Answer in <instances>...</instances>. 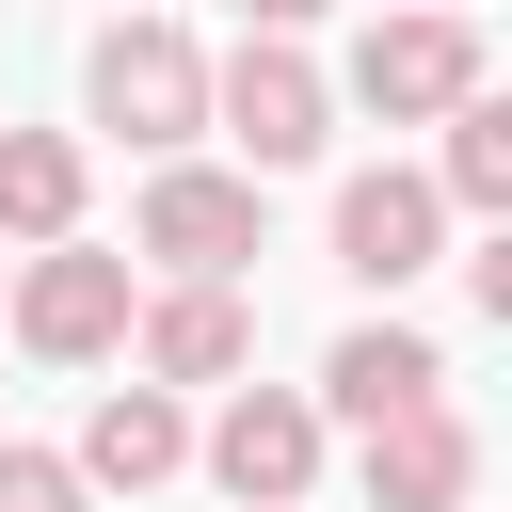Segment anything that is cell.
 Masks as SVG:
<instances>
[{"label": "cell", "instance_id": "cell-1", "mask_svg": "<svg viewBox=\"0 0 512 512\" xmlns=\"http://www.w3.org/2000/svg\"><path fill=\"white\" fill-rule=\"evenodd\" d=\"M80 96H96V128H128L144 160H192V128H208V48H192L176 16H112L96 64H80Z\"/></svg>", "mask_w": 512, "mask_h": 512}, {"label": "cell", "instance_id": "cell-2", "mask_svg": "<svg viewBox=\"0 0 512 512\" xmlns=\"http://www.w3.org/2000/svg\"><path fill=\"white\" fill-rule=\"evenodd\" d=\"M352 112H384V128H448L464 96H496V64H480V16H368V48H352V80H336Z\"/></svg>", "mask_w": 512, "mask_h": 512}, {"label": "cell", "instance_id": "cell-3", "mask_svg": "<svg viewBox=\"0 0 512 512\" xmlns=\"http://www.w3.org/2000/svg\"><path fill=\"white\" fill-rule=\"evenodd\" d=\"M128 256H160V288H240V256H256V176L160 160L144 208H128Z\"/></svg>", "mask_w": 512, "mask_h": 512}, {"label": "cell", "instance_id": "cell-4", "mask_svg": "<svg viewBox=\"0 0 512 512\" xmlns=\"http://www.w3.org/2000/svg\"><path fill=\"white\" fill-rule=\"evenodd\" d=\"M128 304H144V288H128V256H96V240H48V256L0 272V320H16L48 368H112V352H128Z\"/></svg>", "mask_w": 512, "mask_h": 512}, {"label": "cell", "instance_id": "cell-5", "mask_svg": "<svg viewBox=\"0 0 512 512\" xmlns=\"http://www.w3.org/2000/svg\"><path fill=\"white\" fill-rule=\"evenodd\" d=\"M208 128H240V160H256V176H288V160H320V144H336V80H320L304 48H272V32H240V48L208 64Z\"/></svg>", "mask_w": 512, "mask_h": 512}, {"label": "cell", "instance_id": "cell-6", "mask_svg": "<svg viewBox=\"0 0 512 512\" xmlns=\"http://www.w3.org/2000/svg\"><path fill=\"white\" fill-rule=\"evenodd\" d=\"M192 464H208L240 512H304V496H320V400H304V384H224V416L192 432Z\"/></svg>", "mask_w": 512, "mask_h": 512}, {"label": "cell", "instance_id": "cell-7", "mask_svg": "<svg viewBox=\"0 0 512 512\" xmlns=\"http://www.w3.org/2000/svg\"><path fill=\"white\" fill-rule=\"evenodd\" d=\"M432 256H448V208H432V176H416V160L336 176V272H352V288H384V304H400Z\"/></svg>", "mask_w": 512, "mask_h": 512}, {"label": "cell", "instance_id": "cell-8", "mask_svg": "<svg viewBox=\"0 0 512 512\" xmlns=\"http://www.w3.org/2000/svg\"><path fill=\"white\" fill-rule=\"evenodd\" d=\"M240 368H256V304L240 288H144L128 304V384L192 400V384H240Z\"/></svg>", "mask_w": 512, "mask_h": 512}, {"label": "cell", "instance_id": "cell-9", "mask_svg": "<svg viewBox=\"0 0 512 512\" xmlns=\"http://www.w3.org/2000/svg\"><path fill=\"white\" fill-rule=\"evenodd\" d=\"M304 400H320V432H336V416H352V432H384V416L448 400V352H432L416 320H352V336L320 352V384H304Z\"/></svg>", "mask_w": 512, "mask_h": 512}, {"label": "cell", "instance_id": "cell-10", "mask_svg": "<svg viewBox=\"0 0 512 512\" xmlns=\"http://www.w3.org/2000/svg\"><path fill=\"white\" fill-rule=\"evenodd\" d=\"M176 464H192V400H160V384H112V400L80 416V448H64L80 496H144V480H176Z\"/></svg>", "mask_w": 512, "mask_h": 512}, {"label": "cell", "instance_id": "cell-11", "mask_svg": "<svg viewBox=\"0 0 512 512\" xmlns=\"http://www.w3.org/2000/svg\"><path fill=\"white\" fill-rule=\"evenodd\" d=\"M464 496H480V432H464V400H416V416L368 432V512H464Z\"/></svg>", "mask_w": 512, "mask_h": 512}, {"label": "cell", "instance_id": "cell-12", "mask_svg": "<svg viewBox=\"0 0 512 512\" xmlns=\"http://www.w3.org/2000/svg\"><path fill=\"white\" fill-rule=\"evenodd\" d=\"M80 192H96V160H80L64 128H0V240H16V256L80 240Z\"/></svg>", "mask_w": 512, "mask_h": 512}, {"label": "cell", "instance_id": "cell-13", "mask_svg": "<svg viewBox=\"0 0 512 512\" xmlns=\"http://www.w3.org/2000/svg\"><path fill=\"white\" fill-rule=\"evenodd\" d=\"M432 208H448V224H512V96H464V112H448Z\"/></svg>", "mask_w": 512, "mask_h": 512}, {"label": "cell", "instance_id": "cell-14", "mask_svg": "<svg viewBox=\"0 0 512 512\" xmlns=\"http://www.w3.org/2000/svg\"><path fill=\"white\" fill-rule=\"evenodd\" d=\"M0 512H96V496L64 480V448H0Z\"/></svg>", "mask_w": 512, "mask_h": 512}, {"label": "cell", "instance_id": "cell-15", "mask_svg": "<svg viewBox=\"0 0 512 512\" xmlns=\"http://www.w3.org/2000/svg\"><path fill=\"white\" fill-rule=\"evenodd\" d=\"M240 16H256V32H272V48H304V32H320V16H336V0H240Z\"/></svg>", "mask_w": 512, "mask_h": 512}, {"label": "cell", "instance_id": "cell-16", "mask_svg": "<svg viewBox=\"0 0 512 512\" xmlns=\"http://www.w3.org/2000/svg\"><path fill=\"white\" fill-rule=\"evenodd\" d=\"M384 16H464V0H384Z\"/></svg>", "mask_w": 512, "mask_h": 512}, {"label": "cell", "instance_id": "cell-17", "mask_svg": "<svg viewBox=\"0 0 512 512\" xmlns=\"http://www.w3.org/2000/svg\"><path fill=\"white\" fill-rule=\"evenodd\" d=\"M112 16H160V0H112Z\"/></svg>", "mask_w": 512, "mask_h": 512}, {"label": "cell", "instance_id": "cell-18", "mask_svg": "<svg viewBox=\"0 0 512 512\" xmlns=\"http://www.w3.org/2000/svg\"><path fill=\"white\" fill-rule=\"evenodd\" d=\"M0 272H16V256H0Z\"/></svg>", "mask_w": 512, "mask_h": 512}]
</instances>
